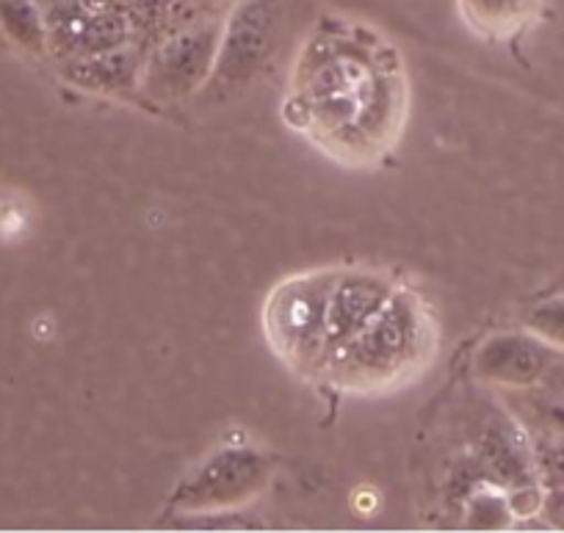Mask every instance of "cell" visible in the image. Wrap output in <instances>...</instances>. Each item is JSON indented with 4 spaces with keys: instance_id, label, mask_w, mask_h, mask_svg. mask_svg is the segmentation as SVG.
<instances>
[{
    "instance_id": "6da1fadb",
    "label": "cell",
    "mask_w": 564,
    "mask_h": 533,
    "mask_svg": "<svg viewBox=\"0 0 564 533\" xmlns=\"http://www.w3.org/2000/svg\"><path fill=\"white\" fill-rule=\"evenodd\" d=\"M435 318L410 291H393L379 313L335 348L322 373L346 390L390 388L415 373L435 351Z\"/></svg>"
},
{
    "instance_id": "7a4b0ae2",
    "label": "cell",
    "mask_w": 564,
    "mask_h": 533,
    "mask_svg": "<svg viewBox=\"0 0 564 533\" xmlns=\"http://www.w3.org/2000/svg\"><path fill=\"white\" fill-rule=\"evenodd\" d=\"M302 102H307V117L316 135H346L351 124L362 119V108L371 102L393 106L395 89L384 84L379 62L362 47L351 45L344 51V42L318 45L302 62Z\"/></svg>"
},
{
    "instance_id": "3957f363",
    "label": "cell",
    "mask_w": 564,
    "mask_h": 533,
    "mask_svg": "<svg viewBox=\"0 0 564 533\" xmlns=\"http://www.w3.org/2000/svg\"><path fill=\"white\" fill-rule=\"evenodd\" d=\"M335 274H307L282 282L265 304L271 346L300 371H322L327 360V302Z\"/></svg>"
},
{
    "instance_id": "277c9868",
    "label": "cell",
    "mask_w": 564,
    "mask_h": 533,
    "mask_svg": "<svg viewBox=\"0 0 564 533\" xmlns=\"http://www.w3.org/2000/svg\"><path fill=\"white\" fill-rule=\"evenodd\" d=\"M395 287L371 271L335 274L327 302V357L379 313ZM327 362V360H324ZM324 368V366H322ZM322 373V371H318Z\"/></svg>"
},
{
    "instance_id": "5b68a950",
    "label": "cell",
    "mask_w": 564,
    "mask_h": 533,
    "mask_svg": "<svg viewBox=\"0 0 564 533\" xmlns=\"http://www.w3.org/2000/svg\"><path fill=\"white\" fill-rule=\"evenodd\" d=\"M553 362H556V351L536 335L492 337L481 348L479 357V368L487 373V379H496V382L512 384L520 390L540 384Z\"/></svg>"
},
{
    "instance_id": "8992f818",
    "label": "cell",
    "mask_w": 564,
    "mask_h": 533,
    "mask_svg": "<svg viewBox=\"0 0 564 533\" xmlns=\"http://www.w3.org/2000/svg\"><path fill=\"white\" fill-rule=\"evenodd\" d=\"M465 20L470 29L485 36H507L518 34L525 25L536 20L542 9V0H459Z\"/></svg>"
},
{
    "instance_id": "52a82bcc",
    "label": "cell",
    "mask_w": 564,
    "mask_h": 533,
    "mask_svg": "<svg viewBox=\"0 0 564 533\" xmlns=\"http://www.w3.org/2000/svg\"><path fill=\"white\" fill-rule=\"evenodd\" d=\"M514 410L523 417L531 432H547L564 437V395L542 384L536 388H523V393L514 395Z\"/></svg>"
},
{
    "instance_id": "ba28073f",
    "label": "cell",
    "mask_w": 564,
    "mask_h": 533,
    "mask_svg": "<svg viewBox=\"0 0 564 533\" xmlns=\"http://www.w3.org/2000/svg\"><path fill=\"white\" fill-rule=\"evenodd\" d=\"M536 478L545 489H564V437L547 432H531Z\"/></svg>"
},
{
    "instance_id": "9c48e42d",
    "label": "cell",
    "mask_w": 564,
    "mask_h": 533,
    "mask_svg": "<svg viewBox=\"0 0 564 533\" xmlns=\"http://www.w3.org/2000/svg\"><path fill=\"white\" fill-rule=\"evenodd\" d=\"M525 326L547 346L564 351V296L547 298L525 315Z\"/></svg>"
},
{
    "instance_id": "30bf717a",
    "label": "cell",
    "mask_w": 564,
    "mask_h": 533,
    "mask_svg": "<svg viewBox=\"0 0 564 533\" xmlns=\"http://www.w3.org/2000/svg\"><path fill=\"white\" fill-rule=\"evenodd\" d=\"M542 514L553 527H564V489H545L542 494Z\"/></svg>"
},
{
    "instance_id": "8fae6325",
    "label": "cell",
    "mask_w": 564,
    "mask_h": 533,
    "mask_svg": "<svg viewBox=\"0 0 564 533\" xmlns=\"http://www.w3.org/2000/svg\"><path fill=\"white\" fill-rule=\"evenodd\" d=\"M540 384H545V388L556 390V393L564 395V362L558 360L553 362V366L545 371V377H542Z\"/></svg>"
}]
</instances>
